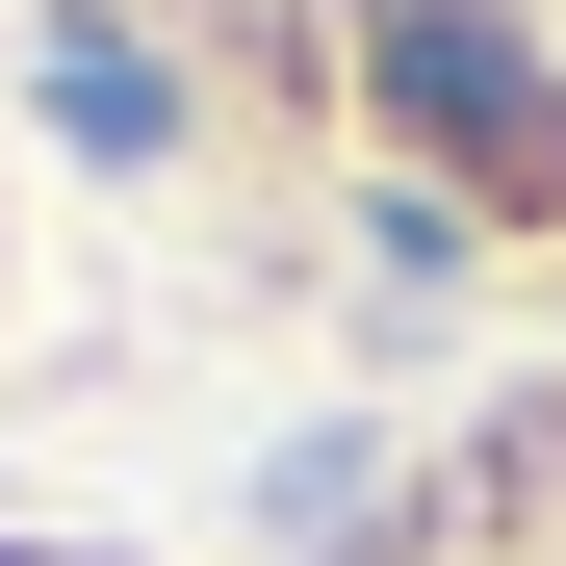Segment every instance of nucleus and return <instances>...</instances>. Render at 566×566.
Returning a JSON list of instances; mask_svg holds the SVG:
<instances>
[{"label":"nucleus","instance_id":"obj_1","mask_svg":"<svg viewBox=\"0 0 566 566\" xmlns=\"http://www.w3.org/2000/svg\"><path fill=\"white\" fill-rule=\"evenodd\" d=\"M52 129H77V155H155V77H129L104 27H77V52H52Z\"/></svg>","mask_w":566,"mask_h":566}]
</instances>
